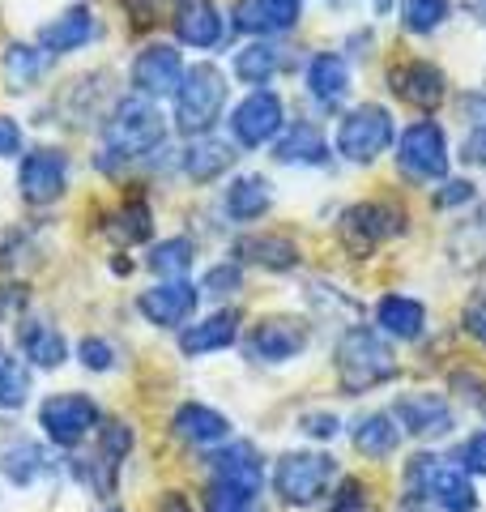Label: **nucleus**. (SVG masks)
<instances>
[{"mask_svg": "<svg viewBox=\"0 0 486 512\" xmlns=\"http://www.w3.org/2000/svg\"><path fill=\"white\" fill-rule=\"evenodd\" d=\"M222 103H226L222 69L218 64H192L180 77V90H175V128L188 137H205L222 116Z\"/></svg>", "mask_w": 486, "mask_h": 512, "instance_id": "obj_2", "label": "nucleus"}, {"mask_svg": "<svg viewBox=\"0 0 486 512\" xmlns=\"http://www.w3.org/2000/svg\"><path fill=\"white\" fill-rule=\"evenodd\" d=\"M171 423H175V436L188 440V444H218V440L231 436V419L218 414V410H209V406H201V402L180 406Z\"/></svg>", "mask_w": 486, "mask_h": 512, "instance_id": "obj_23", "label": "nucleus"}, {"mask_svg": "<svg viewBox=\"0 0 486 512\" xmlns=\"http://www.w3.org/2000/svg\"><path fill=\"white\" fill-rule=\"evenodd\" d=\"M205 512H256V495L252 491H239L231 483H209Z\"/></svg>", "mask_w": 486, "mask_h": 512, "instance_id": "obj_38", "label": "nucleus"}, {"mask_svg": "<svg viewBox=\"0 0 486 512\" xmlns=\"http://www.w3.org/2000/svg\"><path fill=\"white\" fill-rule=\"evenodd\" d=\"M448 13H452V0H405L401 22L414 35H431V30H440L448 22Z\"/></svg>", "mask_w": 486, "mask_h": 512, "instance_id": "obj_36", "label": "nucleus"}, {"mask_svg": "<svg viewBox=\"0 0 486 512\" xmlns=\"http://www.w3.org/2000/svg\"><path fill=\"white\" fill-rule=\"evenodd\" d=\"M0 363H5V350H0Z\"/></svg>", "mask_w": 486, "mask_h": 512, "instance_id": "obj_52", "label": "nucleus"}, {"mask_svg": "<svg viewBox=\"0 0 486 512\" xmlns=\"http://www.w3.org/2000/svg\"><path fill=\"white\" fill-rule=\"evenodd\" d=\"M278 163H303V167H320L329 163V141L316 124H290L286 137L278 141V150H273Z\"/></svg>", "mask_w": 486, "mask_h": 512, "instance_id": "obj_26", "label": "nucleus"}, {"mask_svg": "<svg viewBox=\"0 0 486 512\" xmlns=\"http://www.w3.org/2000/svg\"><path fill=\"white\" fill-rule=\"evenodd\" d=\"M43 52H35V47L26 43H9L5 56H0V77H5V90L9 94H26L35 90L43 82Z\"/></svg>", "mask_w": 486, "mask_h": 512, "instance_id": "obj_27", "label": "nucleus"}, {"mask_svg": "<svg viewBox=\"0 0 486 512\" xmlns=\"http://www.w3.org/2000/svg\"><path fill=\"white\" fill-rule=\"evenodd\" d=\"M158 512H192V504L184 500L180 491H167V495H162V504H158Z\"/></svg>", "mask_w": 486, "mask_h": 512, "instance_id": "obj_50", "label": "nucleus"}, {"mask_svg": "<svg viewBox=\"0 0 486 512\" xmlns=\"http://www.w3.org/2000/svg\"><path fill=\"white\" fill-rule=\"evenodd\" d=\"M397 167L414 180H444L448 175V137L435 120H418L397 141Z\"/></svg>", "mask_w": 486, "mask_h": 512, "instance_id": "obj_8", "label": "nucleus"}, {"mask_svg": "<svg viewBox=\"0 0 486 512\" xmlns=\"http://www.w3.org/2000/svg\"><path fill=\"white\" fill-rule=\"evenodd\" d=\"M333 457H324V453H286L278 461V470H273V491L282 495L286 504H316L324 487L333 483Z\"/></svg>", "mask_w": 486, "mask_h": 512, "instance_id": "obj_6", "label": "nucleus"}, {"mask_svg": "<svg viewBox=\"0 0 486 512\" xmlns=\"http://www.w3.org/2000/svg\"><path fill=\"white\" fill-rule=\"evenodd\" d=\"M39 423L52 444L73 448L99 427V406H94V397H86V393H56L39 406Z\"/></svg>", "mask_w": 486, "mask_h": 512, "instance_id": "obj_9", "label": "nucleus"}, {"mask_svg": "<svg viewBox=\"0 0 486 512\" xmlns=\"http://www.w3.org/2000/svg\"><path fill=\"white\" fill-rule=\"evenodd\" d=\"M410 483L418 495H427L431 504H440L444 512H469L478 504L474 495V483H469V474L461 466H452V461H440V457H414L410 461Z\"/></svg>", "mask_w": 486, "mask_h": 512, "instance_id": "obj_5", "label": "nucleus"}, {"mask_svg": "<svg viewBox=\"0 0 486 512\" xmlns=\"http://www.w3.org/2000/svg\"><path fill=\"white\" fill-rule=\"evenodd\" d=\"M197 299H201L197 286H188V282L180 278V282H162V286H150V291H141L137 308H141V316L150 320V325L175 329V325H184V320L197 312Z\"/></svg>", "mask_w": 486, "mask_h": 512, "instance_id": "obj_15", "label": "nucleus"}, {"mask_svg": "<svg viewBox=\"0 0 486 512\" xmlns=\"http://www.w3.org/2000/svg\"><path fill=\"white\" fill-rule=\"evenodd\" d=\"M397 440H401V423L393 414H367L354 427V448L367 457H388L397 448Z\"/></svg>", "mask_w": 486, "mask_h": 512, "instance_id": "obj_31", "label": "nucleus"}, {"mask_svg": "<svg viewBox=\"0 0 486 512\" xmlns=\"http://www.w3.org/2000/svg\"><path fill=\"white\" fill-rule=\"evenodd\" d=\"M18 188H22V201L26 205H52L64 197L69 188V158L64 150H30L22 158V171H18Z\"/></svg>", "mask_w": 486, "mask_h": 512, "instance_id": "obj_10", "label": "nucleus"}, {"mask_svg": "<svg viewBox=\"0 0 486 512\" xmlns=\"http://www.w3.org/2000/svg\"><path fill=\"white\" fill-rule=\"evenodd\" d=\"M393 141V116L380 103H363L354 107L350 116L337 128V150H342L350 163H376Z\"/></svg>", "mask_w": 486, "mask_h": 512, "instance_id": "obj_7", "label": "nucleus"}, {"mask_svg": "<svg viewBox=\"0 0 486 512\" xmlns=\"http://www.w3.org/2000/svg\"><path fill=\"white\" fill-rule=\"evenodd\" d=\"M457 466L465 474H486V431H474V436L457 448Z\"/></svg>", "mask_w": 486, "mask_h": 512, "instance_id": "obj_41", "label": "nucleus"}, {"mask_svg": "<svg viewBox=\"0 0 486 512\" xmlns=\"http://www.w3.org/2000/svg\"><path fill=\"white\" fill-rule=\"evenodd\" d=\"M299 22V0H239L235 26L243 35H286Z\"/></svg>", "mask_w": 486, "mask_h": 512, "instance_id": "obj_16", "label": "nucleus"}, {"mask_svg": "<svg viewBox=\"0 0 486 512\" xmlns=\"http://www.w3.org/2000/svg\"><path fill=\"white\" fill-rule=\"evenodd\" d=\"M401 231H405V210L401 205H388V201H359L337 222V239L346 244L350 256H371Z\"/></svg>", "mask_w": 486, "mask_h": 512, "instance_id": "obj_4", "label": "nucleus"}, {"mask_svg": "<svg viewBox=\"0 0 486 512\" xmlns=\"http://www.w3.org/2000/svg\"><path fill=\"white\" fill-rule=\"evenodd\" d=\"M307 90L316 94L320 103H342L350 90V64L333 52H320L312 64H307Z\"/></svg>", "mask_w": 486, "mask_h": 512, "instance_id": "obj_28", "label": "nucleus"}, {"mask_svg": "<svg viewBox=\"0 0 486 512\" xmlns=\"http://www.w3.org/2000/svg\"><path fill=\"white\" fill-rule=\"evenodd\" d=\"M18 150H22V128H18V120L0 116V158H13Z\"/></svg>", "mask_w": 486, "mask_h": 512, "instance_id": "obj_46", "label": "nucleus"}, {"mask_svg": "<svg viewBox=\"0 0 486 512\" xmlns=\"http://www.w3.org/2000/svg\"><path fill=\"white\" fill-rule=\"evenodd\" d=\"M128 9H133V18L137 22H154V9H158V0H124Z\"/></svg>", "mask_w": 486, "mask_h": 512, "instance_id": "obj_49", "label": "nucleus"}, {"mask_svg": "<svg viewBox=\"0 0 486 512\" xmlns=\"http://www.w3.org/2000/svg\"><path fill=\"white\" fill-rule=\"evenodd\" d=\"M192 256H197V248H192V239L175 235V239H162V244H154V248H150V256H145V265H150L158 278L180 282V278L188 274V269H192Z\"/></svg>", "mask_w": 486, "mask_h": 512, "instance_id": "obj_33", "label": "nucleus"}, {"mask_svg": "<svg viewBox=\"0 0 486 512\" xmlns=\"http://www.w3.org/2000/svg\"><path fill=\"white\" fill-rule=\"evenodd\" d=\"M184 77V60L171 43H150L141 47L133 60V86L141 99H158V94H175Z\"/></svg>", "mask_w": 486, "mask_h": 512, "instance_id": "obj_13", "label": "nucleus"}, {"mask_svg": "<svg viewBox=\"0 0 486 512\" xmlns=\"http://www.w3.org/2000/svg\"><path fill=\"white\" fill-rule=\"evenodd\" d=\"M371 5H376V13H388L393 9V0H371Z\"/></svg>", "mask_w": 486, "mask_h": 512, "instance_id": "obj_51", "label": "nucleus"}, {"mask_svg": "<svg viewBox=\"0 0 486 512\" xmlns=\"http://www.w3.org/2000/svg\"><path fill=\"white\" fill-rule=\"evenodd\" d=\"M278 69H282V52L273 43H248L235 56V77L239 82H248V86H265Z\"/></svg>", "mask_w": 486, "mask_h": 512, "instance_id": "obj_34", "label": "nucleus"}, {"mask_svg": "<svg viewBox=\"0 0 486 512\" xmlns=\"http://www.w3.org/2000/svg\"><path fill=\"white\" fill-rule=\"evenodd\" d=\"M26 303V291L22 286H0V320H5L9 312H18Z\"/></svg>", "mask_w": 486, "mask_h": 512, "instance_id": "obj_48", "label": "nucleus"}, {"mask_svg": "<svg viewBox=\"0 0 486 512\" xmlns=\"http://www.w3.org/2000/svg\"><path fill=\"white\" fill-rule=\"evenodd\" d=\"M0 470L13 487H30L43 474V448L35 440H13L0 448Z\"/></svg>", "mask_w": 486, "mask_h": 512, "instance_id": "obj_32", "label": "nucleus"}, {"mask_svg": "<svg viewBox=\"0 0 486 512\" xmlns=\"http://www.w3.org/2000/svg\"><path fill=\"white\" fill-rule=\"evenodd\" d=\"M162 137H167V120H162L154 99H141V94L116 103V111H111V120H107V133H103L107 154H116V158L150 154L162 146Z\"/></svg>", "mask_w": 486, "mask_h": 512, "instance_id": "obj_3", "label": "nucleus"}, {"mask_svg": "<svg viewBox=\"0 0 486 512\" xmlns=\"http://www.w3.org/2000/svg\"><path fill=\"white\" fill-rule=\"evenodd\" d=\"M94 39V13L86 5H73V9H64L56 13L52 22H43L39 26V43L47 47V52H77L81 43H90Z\"/></svg>", "mask_w": 486, "mask_h": 512, "instance_id": "obj_19", "label": "nucleus"}, {"mask_svg": "<svg viewBox=\"0 0 486 512\" xmlns=\"http://www.w3.org/2000/svg\"><path fill=\"white\" fill-rule=\"evenodd\" d=\"M209 470H214V483H231L239 491H261V461H256V448L252 444H231V448H222V453L209 457Z\"/></svg>", "mask_w": 486, "mask_h": 512, "instance_id": "obj_20", "label": "nucleus"}, {"mask_svg": "<svg viewBox=\"0 0 486 512\" xmlns=\"http://www.w3.org/2000/svg\"><path fill=\"white\" fill-rule=\"evenodd\" d=\"M235 256L248 265H261V269H295L299 265V244L286 235H243L235 244Z\"/></svg>", "mask_w": 486, "mask_h": 512, "instance_id": "obj_21", "label": "nucleus"}, {"mask_svg": "<svg viewBox=\"0 0 486 512\" xmlns=\"http://www.w3.org/2000/svg\"><path fill=\"white\" fill-rule=\"evenodd\" d=\"M461 158L469 167H486V124H478L474 133L461 141Z\"/></svg>", "mask_w": 486, "mask_h": 512, "instance_id": "obj_43", "label": "nucleus"}, {"mask_svg": "<svg viewBox=\"0 0 486 512\" xmlns=\"http://www.w3.org/2000/svg\"><path fill=\"white\" fill-rule=\"evenodd\" d=\"M397 376V359L376 329H350L337 346V380L346 393H367Z\"/></svg>", "mask_w": 486, "mask_h": 512, "instance_id": "obj_1", "label": "nucleus"}, {"mask_svg": "<svg viewBox=\"0 0 486 512\" xmlns=\"http://www.w3.org/2000/svg\"><path fill=\"white\" fill-rule=\"evenodd\" d=\"M469 197H474V184H469V180H448L444 192H435V205H440V210H448V205H461V201H469Z\"/></svg>", "mask_w": 486, "mask_h": 512, "instance_id": "obj_45", "label": "nucleus"}, {"mask_svg": "<svg viewBox=\"0 0 486 512\" xmlns=\"http://www.w3.org/2000/svg\"><path fill=\"white\" fill-rule=\"evenodd\" d=\"M388 90H393L401 103L431 111V107L444 103L448 77H444L440 64H431V60H405V64H397V69L388 73Z\"/></svg>", "mask_w": 486, "mask_h": 512, "instance_id": "obj_12", "label": "nucleus"}, {"mask_svg": "<svg viewBox=\"0 0 486 512\" xmlns=\"http://www.w3.org/2000/svg\"><path fill=\"white\" fill-rule=\"evenodd\" d=\"M235 158L239 154H235L231 141H222V137H197L184 150V171H188V180L209 184V180H218L222 171H231Z\"/></svg>", "mask_w": 486, "mask_h": 512, "instance_id": "obj_22", "label": "nucleus"}, {"mask_svg": "<svg viewBox=\"0 0 486 512\" xmlns=\"http://www.w3.org/2000/svg\"><path fill=\"white\" fill-rule=\"evenodd\" d=\"M303 431H307V436L329 440V436H337V419H333V414H307V419H303Z\"/></svg>", "mask_w": 486, "mask_h": 512, "instance_id": "obj_47", "label": "nucleus"}, {"mask_svg": "<svg viewBox=\"0 0 486 512\" xmlns=\"http://www.w3.org/2000/svg\"><path fill=\"white\" fill-rule=\"evenodd\" d=\"M376 320L388 338H401V342H414L418 333L427 325V308L410 295H384L380 308H376Z\"/></svg>", "mask_w": 486, "mask_h": 512, "instance_id": "obj_25", "label": "nucleus"}, {"mask_svg": "<svg viewBox=\"0 0 486 512\" xmlns=\"http://www.w3.org/2000/svg\"><path fill=\"white\" fill-rule=\"evenodd\" d=\"M77 355H81V363H86L90 372H107V367L116 363V350H111L103 338H81Z\"/></svg>", "mask_w": 486, "mask_h": 512, "instance_id": "obj_42", "label": "nucleus"}, {"mask_svg": "<svg viewBox=\"0 0 486 512\" xmlns=\"http://www.w3.org/2000/svg\"><path fill=\"white\" fill-rule=\"evenodd\" d=\"M273 205V192L265 175H239V180L226 188V214L235 222H256Z\"/></svg>", "mask_w": 486, "mask_h": 512, "instance_id": "obj_29", "label": "nucleus"}, {"mask_svg": "<svg viewBox=\"0 0 486 512\" xmlns=\"http://www.w3.org/2000/svg\"><path fill=\"white\" fill-rule=\"evenodd\" d=\"M235 338H239V312H214V316H205L197 325L184 329L180 350L184 355H209V350L231 346Z\"/></svg>", "mask_w": 486, "mask_h": 512, "instance_id": "obj_24", "label": "nucleus"}, {"mask_svg": "<svg viewBox=\"0 0 486 512\" xmlns=\"http://www.w3.org/2000/svg\"><path fill=\"white\" fill-rule=\"evenodd\" d=\"M282 120H286V111H282V99L273 90H252L248 99H243L235 111H231V133L239 146H265V141H273L282 133Z\"/></svg>", "mask_w": 486, "mask_h": 512, "instance_id": "obj_11", "label": "nucleus"}, {"mask_svg": "<svg viewBox=\"0 0 486 512\" xmlns=\"http://www.w3.org/2000/svg\"><path fill=\"white\" fill-rule=\"evenodd\" d=\"M30 397V372H26V363L22 359H5L0 363V406L13 410V406H22Z\"/></svg>", "mask_w": 486, "mask_h": 512, "instance_id": "obj_37", "label": "nucleus"}, {"mask_svg": "<svg viewBox=\"0 0 486 512\" xmlns=\"http://www.w3.org/2000/svg\"><path fill=\"white\" fill-rule=\"evenodd\" d=\"M461 320H465V333H469V338L486 346V299H474V303H469Z\"/></svg>", "mask_w": 486, "mask_h": 512, "instance_id": "obj_44", "label": "nucleus"}, {"mask_svg": "<svg viewBox=\"0 0 486 512\" xmlns=\"http://www.w3.org/2000/svg\"><path fill=\"white\" fill-rule=\"evenodd\" d=\"M150 231H154L150 201H145V197H128L116 210V235L124 239V244H141V239H150Z\"/></svg>", "mask_w": 486, "mask_h": 512, "instance_id": "obj_35", "label": "nucleus"}, {"mask_svg": "<svg viewBox=\"0 0 486 512\" xmlns=\"http://www.w3.org/2000/svg\"><path fill=\"white\" fill-rule=\"evenodd\" d=\"M329 512H376V508H371V500H367V487L359 483V478H346V483L337 487V495H333Z\"/></svg>", "mask_w": 486, "mask_h": 512, "instance_id": "obj_40", "label": "nucleus"}, {"mask_svg": "<svg viewBox=\"0 0 486 512\" xmlns=\"http://www.w3.org/2000/svg\"><path fill=\"white\" fill-rule=\"evenodd\" d=\"M222 13L214 0H180L175 5V35H180L188 47H214L222 39Z\"/></svg>", "mask_w": 486, "mask_h": 512, "instance_id": "obj_18", "label": "nucleus"}, {"mask_svg": "<svg viewBox=\"0 0 486 512\" xmlns=\"http://www.w3.org/2000/svg\"><path fill=\"white\" fill-rule=\"evenodd\" d=\"M243 286V269L239 265H214L205 274V282H201V295H209V299H226V295H235Z\"/></svg>", "mask_w": 486, "mask_h": 512, "instance_id": "obj_39", "label": "nucleus"}, {"mask_svg": "<svg viewBox=\"0 0 486 512\" xmlns=\"http://www.w3.org/2000/svg\"><path fill=\"white\" fill-rule=\"evenodd\" d=\"M22 355L35 367H60L64 363V338L47 320H26L22 325Z\"/></svg>", "mask_w": 486, "mask_h": 512, "instance_id": "obj_30", "label": "nucleus"}, {"mask_svg": "<svg viewBox=\"0 0 486 512\" xmlns=\"http://www.w3.org/2000/svg\"><path fill=\"white\" fill-rule=\"evenodd\" d=\"M397 423L410 436H444L452 431V406L440 393H405L397 402Z\"/></svg>", "mask_w": 486, "mask_h": 512, "instance_id": "obj_17", "label": "nucleus"}, {"mask_svg": "<svg viewBox=\"0 0 486 512\" xmlns=\"http://www.w3.org/2000/svg\"><path fill=\"white\" fill-rule=\"evenodd\" d=\"M307 346V325L295 316H265L248 338V355L261 363H286Z\"/></svg>", "mask_w": 486, "mask_h": 512, "instance_id": "obj_14", "label": "nucleus"}]
</instances>
